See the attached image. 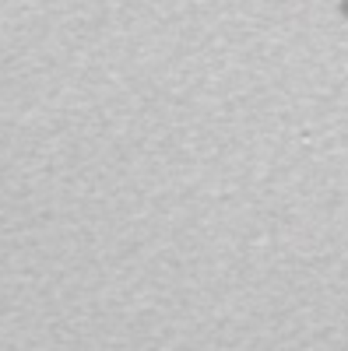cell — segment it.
Returning <instances> with one entry per match:
<instances>
[]
</instances>
